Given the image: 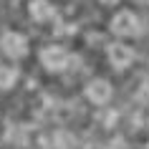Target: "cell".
<instances>
[{
	"label": "cell",
	"instance_id": "obj_1",
	"mask_svg": "<svg viewBox=\"0 0 149 149\" xmlns=\"http://www.w3.org/2000/svg\"><path fill=\"white\" fill-rule=\"evenodd\" d=\"M139 28L141 23L136 18V13H132V10H121L111 18V31L119 33V36H134V33H139Z\"/></svg>",
	"mask_w": 149,
	"mask_h": 149
},
{
	"label": "cell",
	"instance_id": "obj_2",
	"mask_svg": "<svg viewBox=\"0 0 149 149\" xmlns=\"http://www.w3.org/2000/svg\"><path fill=\"white\" fill-rule=\"evenodd\" d=\"M40 61H43V66H46L48 71H63L68 66L71 56H68V51L61 48V46H48V48L40 51Z\"/></svg>",
	"mask_w": 149,
	"mask_h": 149
},
{
	"label": "cell",
	"instance_id": "obj_3",
	"mask_svg": "<svg viewBox=\"0 0 149 149\" xmlns=\"http://www.w3.org/2000/svg\"><path fill=\"white\" fill-rule=\"evenodd\" d=\"M0 48L3 53L10 56V58H20V56L28 53V40L20 36V33H5L0 38Z\"/></svg>",
	"mask_w": 149,
	"mask_h": 149
},
{
	"label": "cell",
	"instance_id": "obj_4",
	"mask_svg": "<svg viewBox=\"0 0 149 149\" xmlns=\"http://www.w3.org/2000/svg\"><path fill=\"white\" fill-rule=\"evenodd\" d=\"M86 99L91 104H106L111 99V86L104 79H96L86 86Z\"/></svg>",
	"mask_w": 149,
	"mask_h": 149
},
{
	"label": "cell",
	"instance_id": "obj_5",
	"mask_svg": "<svg viewBox=\"0 0 149 149\" xmlns=\"http://www.w3.org/2000/svg\"><path fill=\"white\" fill-rule=\"evenodd\" d=\"M109 61L114 68H126V66H132L134 61V51L132 48L121 46V43H114V46L109 48Z\"/></svg>",
	"mask_w": 149,
	"mask_h": 149
},
{
	"label": "cell",
	"instance_id": "obj_6",
	"mask_svg": "<svg viewBox=\"0 0 149 149\" xmlns=\"http://www.w3.org/2000/svg\"><path fill=\"white\" fill-rule=\"evenodd\" d=\"M28 13H31L33 20L43 23V20H51V18L56 15V8L48 3V0H33L31 5H28Z\"/></svg>",
	"mask_w": 149,
	"mask_h": 149
},
{
	"label": "cell",
	"instance_id": "obj_7",
	"mask_svg": "<svg viewBox=\"0 0 149 149\" xmlns=\"http://www.w3.org/2000/svg\"><path fill=\"white\" fill-rule=\"evenodd\" d=\"M18 81V71L10 66H0V88H10Z\"/></svg>",
	"mask_w": 149,
	"mask_h": 149
},
{
	"label": "cell",
	"instance_id": "obj_8",
	"mask_svg": "<svg viewBox=\"0 0 149 149\" xmlns=\"http://www.w3.org/2000/svg\"><path fill=\"white\" fill-rule=\"evenodd\" d=\"M101 3H106V5H116L119 0H101Z\"/></svg>",
	"mask_w": 149,
	"mask_h": 149
}]
</instances>
